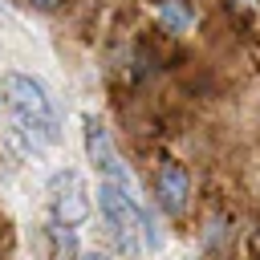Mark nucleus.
Here are the masks:
<instances>
[{"mask_svg": "<svg viewBox=\"0 0 260 260\" xmlns=\"http://www.w3.org/2000/svg\"><path fill=\"white\" fill-rule=\"evenodd\" d=\"M85 154L106 175V183H118V187L130 183V175H126V167H122V158H118V150H114V142H110V134L98 118H85Z\"/></svg>", "mask_w": 260, "mask_h": 260, "instance_id": "20e7f679", "label": "nucleus"}, {"mask_svg": "<svg viewBox=\"0 0 260 260\" xmlns=\"http://www.w3.org/2000/svg\"><path fill=\"white\" fill-rule=\"evenodd\" d=\"M49 191H53V219L61 228H77L89 215V199H85V187H81L77 171H57Z\"/></svg>", "mask_w": 260, "mask_h": 260, "instance_id": "7ed1b4c3", "label": "nucleus"}, {"mask_svg": "<svg viewBox=\"0 0 260 260\" xmlns=\"http://www.w3.org/2000/svg\"><path fill=\"white\" fill-rule=\"evenodd\" d=\"M0 89H4V102H8V110L16 114L20 130L37 134L41 142H57V138H61L57 110H53V102L45 98V89H41L32 77H24V73H4Z\"/></svg>", "mask_w": 260, "mask_h": 260, "instance_id": "f257e3e1", "label": "nucleus"}, {"mask_svg": "<svg viewBox=\"0 0 260 260\" xmlns=\"http://www.w3.org/2000/svg\"><path fill=\"white\" fill-rule=\"evenodd\" d=\"M158 20H162L171 32H187V28H191V12L183 8V0H162V4H158Z\"/></svg>", "mask_w": 260, "mask_h": 260, "instance_id": "0eeeda50", "label": "nucleus"}, {"mask_svg": "<svg viewBox=\"0 0 260 260\" xmlns=\"http://www.w3.org/2000/svg\"><path fill=\"white\" fill-rule=\"evenodd\" d=\"M98 207L106 211V219L118 228V236H122V248L126 252H138V248H146V252H158L162 248V236H158V228L150 223V215L126 195V187H118V183H102L98 187Z\"/></svg>", "mask_w": 260, "mask_h": 260, "instance_id": "f03ea898", "label": "nucleus"}, {"mask_svg": "<svg viewBox=\"0 0 260 260\" xmlns=\"http://www.w3.org/2000/svg\"><path fill=\"white\" fill-rule=\"evenodd\" d=\"M61 0H32V8H41V12H53Z\"/></svg>", "mask_w": 260, "mask_h": 260, "instance_id": "6e6552de", "label": "nucleus"}, {"mask_svg": "<svg viewBox=\"0 0 260 260\" xmlns=\"http://www.w3.org/2000/svg\"><path fill=\"white\" fill-rule=\"evenodd\" d=\"M154 191H158V207L179 215L187 207V195H191V179L179 162H162L158 167V179H154Z\"/></svg>", "mask_w": 260, "mask_h": 260, "instance_id": "39448f33", "label": "nucleus"}, {"mask_svg": "<svg viewBox=\"0 0 260 260\" xmlns=\"http://www.w3.org/2000/svg\"><path fill=\"white\" fill-rule=\"evenodd\" d=\"M77 260H110L106 252H85V256H77Z\"/></svg>", "mask_w": 260, "mask_h": 260, "instance_id": "1a4fd4ad", "label": "nucleus"}, {"mask_svg": "<svg viewBox=\"0 0 260 260\" xmlns=\"http://www.w3.org/2000/svg\"><path fill=\"white\" fill-rule=\"evenodd\" d=\"M45 240H49V256L53 260H77V236H73V228L53 223V228H45Z\"/></svg>", "mask_w": 260, "mask_h": 260, "instance_id": "423d86ee", "label": "nucleus"}]
</instances>
